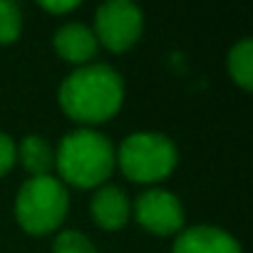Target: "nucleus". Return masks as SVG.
Instances as JSON below:
<instances>
[{
  "label": "nucleus",
  "mask_w": 253,
  "mask_h": 253,
  "mask_svg": "<svg viewBox=\"0 0 253 253\" xmlns=\"http://www.w3.org/2000/svg\"><path fill=\"white\" fill-rule=\"evenodd\" d=\"M89 213L99 228L117 231L129 221L132 204H129V196L119 186H102L89 201Z\"/></svg>",
  "instance_id": "8"
},
{
  "label": "nucleus",
  "mask_w": 253,
  "mask_h": 253,
  "mask_svg": "<svg viewBox=\"0 0 253 253\" xmlns=\"http://www.w3.org/2000/svg\"><path fill=\"white\" fill-rule=\"evenodd\" d=\"M57 55L72 65H89V60L97 55V38L94 33L82 25V23H67L62 25L57 33H55V40H52Z\"/></svg>",
  "instance_id": "9"
},
{
  "label": "nucleus",
  "mask_w": 253,
  "mask_h": 253,
  "mask_svg": "<svg viewBox=\"0 0 253 253\" xmlns=\"http://www.w3.org/2000/svg\"><path fill=\"white\" fill-rule=\"evenodd\" d=\"M67 189L60 179L50 176H30L15 199V218L18 223L33 233L45 236L52 233L67 216Z\"/></svg>",
  "instance_id": "3"
},
{
  "label": "nucleus",
  "mask_w": 253,
  "mask_h": 253,
  "mask_svg": "<svg viewBox=\"0 0 253 253\" xmlns=\"http://www.w3.org/2000/svg\"><path fill=\"white\" fill-rule=\"evenodd\" d=\"M144 18L142 10L129 0H109L99 5L94 18V38L112 52H124L142 38Z\"/></svg>",
  "instance_id": "5"
},
{
  "label": "nucleus",
  "mask_w": 253,
  "mask_h": 253,
  "mask_svg": "<svg viewBox=\"0 0 253 253\" xmlns=\"http://www.w3.org/2000/svg\"><path fill=\"white\" fill-rule=\"evenodd\" d=\"M228 75L241 89L246 92L253 89V40L251 38L238 40L228 50Z\"/></svg>",
  "instance_id": "11"
},
{
  "label": "nucleus",
  "mask_w": 253,
  "mask_h": 253,
  "mask_svg": "<svg viewBox=\"0 0 253 253\" xmlns=\"http://www.w3.org/2000/svg\"><path fill=\"white\" fill-rule=\"evenodd\" d=\"M117 164L129 181L154 184L167 179L176 167V147L167 134L137 132L129 134L117 152Z\"/></svg>",
  "instance_id": "4"
},
{
  "label": "nucleus",
  "mask_w": 253,
  "mask_h": 253,
  "mask_svg": "<svg viewBox=\"0 0 253 253\" xmlns=\"http://www.w3.org/2000/svg\"><path fill=\"white\" fill-rule=\"evenodd\" d=\"M171 253H241V246L223 228L194 226L176 236Z\"/></svg>",
  "instance_id": "7"
},
{
  "label": "nucleus",
  "mask_w": 253,
  "mask_h": 253,
  "mask_svg": "<svg viewBox=\"0 0 253 253\" xmlns=\"http://www.w3.org/2000/svg\"><path fill=\"white\" fill-rule=\"evenodd\" d=\"M114 162L112 142L94 129H75L65 134L55 154L60 179L77 189H94L104 184L114 169Z\"/></svg>",
  "instance_id": "2"
},
{
  "label": "nucleus",
  "mask_w": 253,
  "mask_h": 253,
  "mask_svg": "<svg viewBox=\"0 0 253 253\" xmlns=\"http://www.w3.org/2000/svg\"><path fill=\"white\" fill-rule=\"evenodd\" d=\"M55 253H97L94 243L80 231H62L52 243Z\"/></svg>",
  "instance_id": "13"
},
{
  "label": "nucleus",
  "mask_w": 253,
  "mask_h": 253,
  "mask_svg": "<svg viewBox=\"0 0 253 253\" xmlns=\"http://www.w3.org/2000/svg\"><path fill=\"white\" fill-rule=\"evenodd\" d=\"M23 28L20 8L10 0H0V45H10L18 40Z\"/></svg>",
  "instance_id": "12"
},
{
  "label": "nucleus",
  "mask_w": 253,
  "mask_h": 253,
  "mask_svg": "<svg viewBox=\"0 0 253 253\" xmlns=\"http://www.w3.org/2000/svg\"><path fill=\"white\" fill-rule=\"evenodd\" d=\"M124 102V82L117 70L102 62L77 67L60 84L62 112L80 124H102L119 112Z\"/></svg>",
  "instance_id": "1"
},
{
  "label": "nucleus",
  "mask_w": 253,
  "mask_h": 253,
  "mask_svg": "<svg viewBox=\"0 0 253 253\" xmlns=\"http://www.w3.org/2000/svg\"><path fill=\"white\" fill-rule=\"evenodd\" d=\"M40 8L47 10V13H52V15H65L70 10H77L80 3H77V0H67V3H57V0H55V3H50V0H42Z\"/></svg>",
  "instance_id": "15"
},
{
  "label": "nucleus",
  "mask_w": 253,
  "mask_h": 253,
  "mask_svg": "<svg viewBox=\"0 0 253 253\" xmlns=\"http://www.w3.org/2000/svg\"><path fill=\"white\" fill-rule=\"evenodd\" d=\"M15 164V144L8 134L0 132V176L8 174Z\"/></svg>",
  "instance_id": "14"
},
{
  "label": "nucleus",
  "mask_w": 253,
  "mask_h": 253,
  "mask_svg": "<svg viewBox=\"0 0 253 253\" xmlns=\"http://www.w3.org/2000/svg\"><path fill=\"white\" fill-rule=\"evenodd\" d=\"M134 216L142 228L157 236L179 233L184 226V206L167 189H149L134 204Z\"/></svg>",
  "instance_id": "6"
},
{
  "label": "nucleus",
  "mask_w": 253,
  "mask_h": 253,
  "mask_svg": "<svg viewBox=\"0 0 253 253\" xmlns=\"http://www.w3.org/2000/svg\"><path fill=\"white\" fill-rule=\"evenodd\" d=\"M23 162V167L28 169L30 176H50L52 167H55V152L52 147L47 144L45 137H38V134H28L23 137L18 152H15Z\"/></svg>",
  "instance_id": "10"
}]
</instances>
